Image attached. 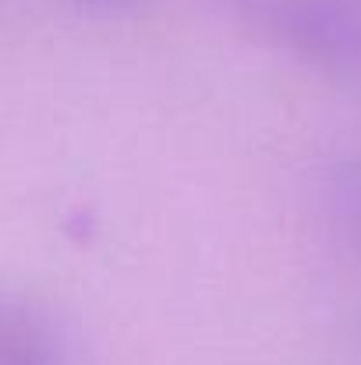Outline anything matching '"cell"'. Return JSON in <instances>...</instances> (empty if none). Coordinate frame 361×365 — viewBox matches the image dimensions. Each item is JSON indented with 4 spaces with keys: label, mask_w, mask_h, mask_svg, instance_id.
<instances>
[{
    "label": "cell",
    "mask_w": 361,
    "mask_h": 365,
    "mask_svg": "<svg viewBox=\"0 0 361 365\" xmlns=\"http://www.w3.org/2000/svg\"><path fill=\"white\" fill-rule=\"evenodd\" d=\"M241 25L330 75H361V0H224Z\"/></svg>",
    "instance_id": "1"
},
{
    "label": "cell",
    "mask_w": 361,
    "mask_h": 365,
    "mask_svg": "<svg viewBox=\"0 0 361 365\" xmlns=\"http://www.w3.org/2000/svg\"><path fill=\"white\" fill-rule=\"evenodd\" d=\"M0 365H61L50 316L14 287H0Z\"/></svg>",
    "instance_id": "2"
},
{
    "label": "cell",
    "mask_w": 361,
    "mask_h": 365,
    "mask_svg": "<svg viewBox=\"0 0 361 365\" xmlns=\"http://www.w3.org/2000/svg\"><path fill=\"white\" fill-rule=\"evenodd\" d=\"M333 206H337V220L344 238L361 255V156L351 160L340 174H337V192H333Z\"/></svg>",
    "instance_id": "3"
},
{
    "label": "cell",
    "mask_w": 361,
    "mask_h": 365,
    "mask_svg": "<svg viewBox=\"0 0 361 365\" xmlns=\"http://www.w3.org/2000/svg\"><path fill=\"white\" fill-rule=\"evenodd\" d=\"M78 4H120V0H78Z\"/></svg>",
    "instance_id": "4"
}]
</instances>
